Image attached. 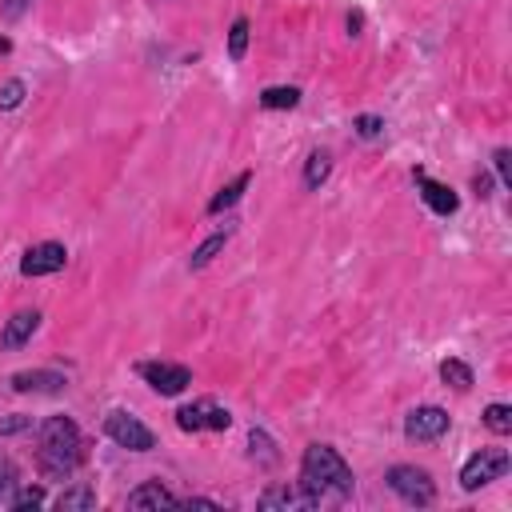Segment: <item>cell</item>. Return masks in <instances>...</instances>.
I'll use <instances>...</instances> for the list:
<instances>
[{"label": "cell", "instance_id": "603a6c76", "mask_svg": "<svg viewBox=\"0 0 512 512\" xmlns=\"http://www.w3.org/2000/svg\"><path fill=\"white\" fill-rule=\"evenodd\" d=\"M224 240H228L224 232H216V236H208V240H204V244H200V248L192 252V268H204V264H208V260H212V256H216V252L224 248Z\"/></svg>", "mask_w": 512, "mask_h": 512}, {"label": "cell", "instance_id": "cb8c5ba5", "mask_svg": "<svg viewBox=\"0 0 512 512\" xmlns=\"http://www.w3.org/2000/svg\"><path fill=\"white\" fill-rule=\"evenodd\" d=\"M24 100V80H4L0 84V108H16Z\"/></svg>", "mask_w": 512, "mask_h": 512}, {"label": "cell", "instance_id": "f546056e", "mask_svg": "<svg viewBox=\"0 0 512 512\" xmlns=\"http://www.w3.org/2000/svg\"><path fill=\"white\" fill-rule=\"evenodd\" d=\"M488 184H492L488 176H476V192H480V196H488Z\"/></svg>", "mask_w": 512, "mask_h": 512}, {"label": "cell", "instance_id": "f1b7e54d", "mask_svg": "<svg viewBox=\"0 0 512 512\" xmlns=\"http://www.w3.org/2000/svg\"><path fill=\"white\" fill-rule=\"evenodd\" d=\"M24 8H28V0H0V12H4L8 20H16Z\"/></svg>", "mask_w": 512, "mask_h": 512}, {"label": "cell", "instance_id": "7a4b0ae2", "mask_svg": "<svg viewBox=\"0 0 512 512\" xmlns=\"http://www.w3.org/2000/svg\"><path fill=\"white\" fill-rule=\"evenodd\" d=\"M36 460H40V472L48 480H64L76 472V464L84 460V440H80V428L68 420V416H48L40 424V448H36Z\"/></svg>", "mask_w": 512, "mask_h": 512}, {"label": "cell", "instance_id": "83f0119b", "mask_svg": "<svg viewBox=\"0 0 512 512\" xmlns=\"http://www.w3.org/2000/svg\"><path fill=\"white\" fill-rule=\"evenodd\" d=\"M32 420L28 416H8V420H0V436H8V432H20V428H28Z\"/></svg>", "mask_w": 512, "mask_h": 512}, {"label": "cell", "instance_id": "484cf974", "mask_svg": "<svg viewBox=\"0 0 512 512\" xmlns=\"http://www.w3.org/2000/svg\"><path fill=\"white\" fill-rule=\"evenodd\" d=\"M356 132H360L364 140H376V136L384 132V120H380V116H368V112H364V116H356Z\"/></svg>", "mask_w": 512, "mask_h": 512}, {"label": "cell", "instance_id": "8992f818", "mask_svg": "<svg viewBox=\"0 0 512 512\" xmlns=\"http://www.w3.org/2000/svg\"><path fill=\"white\" fill-rule=\"evenodd\" d=\"M136 372L160 392V396H180L188 384H192V372L184 364H168V360H144L136 364Z\"/></svg>", "mask_w": 512, "mask_h": 512}, {"label": "cell", "instance_id": "d6986e66", "mask_svg": "<svg viewBox=\"0 0 512 512\" xmlns=\"http://www.w3.org/2000/svg\"><path fill=\"white\" fill-rule=\"evenodd\" d=\"M300 104V88H264L260 92V108H296Z\"/></svg>", "mask_w": 512, "mask_h": 512}, {"label": "cell", "instance_id": "ffe728a7", "mask_svg": "<svg viewBox=\"0 0 512 512\" xmlns=\"http://www.w3.org/2000/svg\"><path fill=\"white\" fill-rule=\"evenodd\" d=\"M484 424H488L496 436H508V432H512V408H508V404H488V408H484Z\"/></svg>", "mask_w": 512, "mask_h": 512}, {"label": "cell", "instance_id": "277c9868", "mask_svg": "<svg viewBox=\"0 0 512 512\" xmlns=\"http://www.w3.org/2000/svg\"><path fill=\"white\" fill-rule=\"evenodd\" d=\"M508 472V452L504 448H480L464 468H460V488L464 492H476L492 480H500Z\"/></svg>", "mask_w": 512, "mask_h": 512}, {"label": "cell", "instance_id": "4fadbf2b", "mask_svg": "<svg viewBox=\"0 0 512 512\" xmlns=\"http://www.w3.org/2000/svg\"><path fill=\"white\" fill-rule=\"evenodd\" d=\"M12 388H16V392H60V388H64V376L52 372V368L16 372V376H12Z\"/></svg>", "mask_w": 512, "mask_h": 512}, {"label": "cell", "instance_id": "7402d4cb", "mask_svg": "<svg viewBox=\"0 0 512 512\" xmlns=\"http://www.w3.org/2000/svg\"><path fill=\"white\" fill-rule=\"evenodd\" d=\"M4 504H8V508H40V504H44V488H36V484H32V488H20V484H16Z\"/></svg>", "mask_w": 512, "mask_h": 512}, {"label": "cell", "instance_id": "9a60e30c", "mask_svg": "<svg viewBox=\"0 0 512 512\" xmlns=\"http://www.w3.org/2000/svg\"><path fill=\"white\" fill-rule=\"evenodd\" d=\"M248 180H252V172H240V176H236L232 184H224V188H220V192H216V196L208 200V212L216 216V212H224V208H232V204L240 200V192L248 188Z\"/></svg>", "mask_w": 512, "mask_h": 512}, {"label": "cell", "instance_id": "3957f363", "mask_svg": "<svg viewBox=\"0 0 512 512\" xmlns=\"http://www.w3.org/2000/svg\"><path fill=\"white\" fill-rule=\"evenodd\" d=\"M388 488H392L404 504H416V508H424V504L436 500L432 476H428L424 468H416V464H396V468H388Z\"/></svg>", "mask_w": 512, "mask_h": 512}, {"label": "cell", "instance_id": "52a82bcc", "mask_svg": "<svg viewBox=\"0 0 512 512\" xmlns=\"http://www.w3.org/2000/svg\"><path fill=\"white\" fill-rule=\"evenodd\" d=\"M176 424H180L184 432H204V428L224 432V428L232 424V416H228V408H220V404H212V400H196V404H184V408L176 412Z\"/></svg>", "mask_w": 512, "mask_h": 512}, {"label": "cell", "instance_id": "ba28073f", "mask_svg": "<svg viewBox=\"0 0 512 512\" xmlns=\"http://www.w3.org/2000/svg\"><path fill=\"white\" fill-rule=\"evenodd\" d=\"M448 432V412L436 408V404H424V408H412L408 420H404V436L416 440V444H432Z\"/></svg>", "mask_w": 512, "mask_h": 512}, {"label": "cell", "instance_id": "9c48e42d", "mask_svg": "<svg viewBox=\"0 0 512 512\" xmlns=\"http://www.w3.org/2000/svg\"><path fill=\"white\" fill-rule=\"evenodd\" d=\"M64 264H68V248L56 244V240H44V244H32V248L24 252L20 272H24V276H52V272H60Z\"/></svg>", "mask_w": 512, "mask_h": 512}, {"label": "cell", "instance_id": "7c38bea8", "mask_svg": "<svg viewBox=\"0 0 512 512\" xmlns=\"http://www.w3.org/2000/svg\"><path fill=\"white\" fill-rule=\"evenodd\" d=\"M256 504H260V508H268V512H272V508H316V504H312V496H308L300 484H292V488H288V484L264 488Z\"/></svg>", "mask_w": 512, "mask_h": 512}, {"label": "cell", "instance_id": "e0dca14e", "mask_svg": "<svg viewBox=\"0 0 512 512\" xmlns=\"http://www.w3.org/2000/svg\"><path fill=\"white\" fill-rule=\"evenodd\" d=\"M56 508L60 512H72V508H96V492L88 484H76V488H64L56 496Z\"/></svg>", "mask_w": 512, "mask_h": 512}, {"label": "cell", "instance_id": "6da1fadb", "mask_svg": "<svg viewBox=\"0 0 512 512\" xmlns=\"http://www.w3.org/2000/svg\"><path fill=\"white\" fill-rule=\"evenodd\" d=\"M352 468L340 460L328 444H308L300 460V488L312 496V504H340L352 496Z\"/></svg>", "mask_w": 512, "mask_h": 512}, {"label": "cell", "instance_id": "ac0fdd59", "mask_svg": "<svg viewBox=\"0 0 512 512\" xmlns=\"http://www.w3.org/2000/svg\"><path fill=\"white\" fill-rule=\"evenodd\" d=\"M328 172H332V156H328V152H312V156L304 160V184H308V188H320V184L328 180Z\"/></svg>", "mask_w": 512, "mask_h": 512}, {"label": "cell", "instance_id": "5bb4252c", "mask_svg": "<svg viewBox=\"0 0 512 512\" xmlns=\"http://www.w3.org/2000/svg\"><path fill=\"white\" fill-rule=\"evenodd\" d=\"M172 504H180V500L160 480H148V484H140V488L128 492V508H172Z\"/></svg>", "mask_w": 512, "mask_h": 512}, {"label": "cell", "instance_id": "4316f807", "mask_svg": "<svg viewBox=\"0 0 512 512\" xmlns=\"http://www.w3.org/2000/svg\"><path fill=\"white\" fill-rule=\"evenodd\" d=\"M492 160H496L500 180H504V184H512V172H508V148H496V156H492Z\"/></svg>", "mask_w": 512, "mask_h": 512}, {"label": "cell", "instance_id": "d4e9b609", "mask_svg": "<svg viewBox=\"0 0 512 512\" xmlns=\"http://www.w3.org/2000/svg\"><path fill=\"white\" fill-rule=\"evenodd\" d=\"M16 484H20V472H16V464H12V460H0V500H8Z\"/></svg>", "mask_w": 512, "mask_h": 512}, {"label": "cell", "instance_id": "8fae6325", "mask_svg": "<svg viewBox=\"0 0 512 512\" xmlns=\"http://www.w3.org/2000/svg\"><path fill=\"white\" fill-rule=\"evenodd\" d=\"M36 328H40V312H36V308L16 312V316L4 324V332H0V348H20V344H28Z\"/></svg>", "mask_w": 512, "mask_h": 512}, {"label": "cell", "instance_id": "5b68a950", "mask_svg": "<svg viewBox=\"0 0 512 512\" xmlns=\"http://www.w3.org/2000/svg\"><path fill=\"white\" fill-rule=\"evenodd\" d=\"M104 432L120 444V448H128V452H148L152 444H156V436H152V428H144L136 416H128V412H108V420H104Z\"/></svg>", "mask_w": 512, "mask_h": 512}, {"label": "cell", "instance_id": "44dd1931", "mask_svg": "<svg viewBox=\"0 0 512 512\" xmlns=\"http://www.w3.org/2000/svg\"><path fill=\"white\" fill-rule=\"evenodd\" d=\"M244 48H248V20L236 16L232 20V32H228V56L232 60H244Z\"/></svg>", "mask_w": 512, "mask_h": 512}, {"label": "cell", "instance_id": "4dcf8cb0", "mask_svg": "<svg viewBox=\"0 0 512 512\" xmlns=\"http://www.w3.org/2000/svg\"><path fill=\"white\" fill-rule=\"evenodd\" d=\"M8 48H12V44H8V36H0V52H8Z\"/></svg>", "mask_w": 512, "mask_h": 512}, {"label": "cell", "instance_id": "2e32d148", "mask_svg": "<svg viewBox=\"0 0 512 512\" xmlns=\"http://www.w3.org/2000/svg\"><path fill=\"white\" fill-rule=\"evenodd\" d=\"M440 380H444V384H452L456 392H468V388H472V368H468L464 360L448 356V360L440 364Z\"/></svg>", "mask_w": 512, "mask_h": 512}, {"label": "cell", "instance_id": "30bf717a", "mask_svg": "<svg viewBox=\"0 0 512 512\" xmlns=\"http://www.w3.org/2000/svg\"><path fill=\"white\" fill-rule=\"evenodd\" d=\"M416 176V188H420V196H424V204L436 212V216H452L456 208H460V196L448 188V184H440V180H432L424 168H416L412 172Z\"/></svg>", "mask_w": 512, "mask_h": 512}]
</instances>
